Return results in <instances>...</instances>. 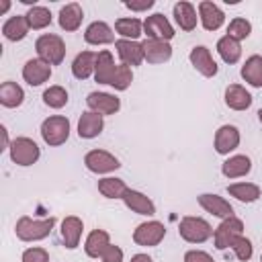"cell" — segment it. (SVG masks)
Listing matches in <instances>:
<instances>
[{
	"label": "cell",
	"mask_w": 262,
	"mask_h": 262,
	"mask_svg": "<svg viewBox=\"0 0 262 262\" xmlns=\"http://www.w3.org/2000/svg\"><path fill=\"white\" fill-rule=\"evenodd\" d=\"M131 82H133V72H131V68L129 66H125V63H119L117 66V72H115V76H113V80H111V84L108 86H113L115 90H127L129 86H131Z\"/></svg>",
	"instance_id": "obj_39"
},
{
	"label": "cell",
	"mask_w": 262,
	"mask_h": 262,
	"mask_svg": "<svg viewBox=\"0 0 262 262\" xmlns=\"http://www.w3.org/2000/svg\"><path fill=\"white\" fill-rule=\"evenodd\" d=\"M41 137L47 145L57 147L63 145L70 137V121L61 115H51L41 123Z\"/></svg>",
	"instance_id": "obj_4"
},
{
	"label": "cell",
	"mask_w": 262,
	"mask_h": 262,
	"mask_svg": "<svg viewBox=\"0 0 262 262\" xmlns=\"http://www.w3.org/2000/svg\"><path fill=\"white\" fill-rule=\"evenodd\" d=\"M166 237V227L162 221H145V223H139L133 231V242L137 246H143V248H154L158 246L162 239Z\"/></svg>",
	"instance_id": "obj_7"
},
{
	"label": "cell",
	"mask_w": 262,
	"mask_h": 262,
	"mask_svg": "<svg viewBox=\"0 0 262 262\" xmlns=\"http://www.w3.org/2000/svg\"><path fill=\"white\" fill-rule=\"evenodd\" d=\"M184 262H215L211 254L203 252V250H188L184 254Z\"/></svg>",
	"instance_id": "obj_43"
},
{
	"label": "cell",
	"mask_w": 262,
	"mask_h": 262,
	"mask_svg": "<svg viewBox=\"0 0 262 262\" xmlns=\"http://www.w3.org/2000/svg\"><path fill=\"white\" fill-rule=\"evenodd\" d=\"M217 53H219V57H221L225 63L231 66V63H237V61H239V57H242V45H239V41H235V39L223 35V37L217 41Z\"/></svg>",
	"instance_id": "obj_33"
},
{
	"label": "cell",
	"mask_w": 262,
	"mask_h": 262,
	"mask_svg": "<svg viewBox=\"0 0 262 262\" xmlns=\"http://www.w3.org/2000/svg\"><path fill=\"white\" fill-rule=\"evenodd\" d=\"M117 66L115 59H113V53L108 49H102L96 53V68H94V80L98 84H111L115 72H117Z\"/></svg>",
	"instance_id": "obj_22"
},
{
	"label": "cell",
	"mask_w": 262,
	"mask_h": 262,
	"mask_svg": "<svg viewBox=\"0 0 262 262\" xmlns=\"http://www.w3.org/2000/svg\"><path fill=\"white\" fill-rule=\"evenodd\" d=\"M239 141H242V137H239V129L235 125H221L215 131L213 145L219 156H227L229 151H233L239 145Z\"/></svg>",
	"instance_id": "obj_11"
},
{
	"label": "cell",
	"mask_w": 262,
	"mask_h": 262,
	"mask_svg": "<svg viewBox=\"0 0 262 262\" xmlns=\"http://www.w3.org/2000/svg\"><path fill=\"white\" fill-rule=\"evenodd\" d=\"M96 68V53L94 51H80L72 61V74L78 80H88Z\"/></svg>",
	"instance_id": "obj_27"
},
{
	"label": "cell",
	"mask_w": 262,
	"mask_h": 262,
	"mask_svg": "<svg viewBox=\"0 0 262 262\" xmlns=\"http://www.w3.org/2000/svg\"><path fill=\"white\" fill-rule=\"evenodd\" d=\"M199 20H201L205 31H217V29L223 27L225 14L215 2L203 0V2H199Z\"/></svg>",
	"instance_id": "obj_15"
},
{
	"label": "cell",
	"mask_w": 262,
	"mask_h": 262,
	"mask_svg": "<svg viewBox=\"0 0 262 262\" xmlns=\"http://www.w3.org/2000/svg\"><path fill=\"white\" fill-rule=\"evenodd\" d=\"M84 41L88 45H108V43H115V33H113V29H111L108 23L94 20V23H90L86 27Z\"/></svg>",
	"instance_id": "obj_18"
},
{
	"label": "cell",
	"mask_w": 262,
	"mask_h": 262,
	"mask_svg": "<svg viewBox=\"0 0 262 262\" xmlns=\"http://www.w3.org/2000/svg\"><path fill=\"white\" fill-rule=\"evenodd\" d=\"M115 31H117V35H121V39L137 41L143 33V23L135 16H123V18L115 20Z\"/></svg>",
	"instance_id": "obj_30"
},
{
	"label": "cell",
	"mask_w": 262,
	"mask_h": 262,
	"mask_svg": "<svg viewBox=\"0 0 262 262\" xmlns=\"http://www.w3.org/2000/svg\"><path fill=\"white\" fill-rule=\"evenodd\" d=\"M129 262H154V260H151V256H147V254H135V256H131Z\"/></svg>",
	"instance_id": "obj_45"
},
{
	"label": "cell",
	"mask_w": 262,
	"mask_h": 262,
	"mask_svg": "<svg viewBox=\"0 0 262 262\" xmlns=\"http://www.w3.org/2000/svg\"><path fill=\"white\" fill-rule=\"evenodd\" d=\"M84 166L90 172H94V174H108V172L119 170L121 168V162L113 154H108L104 149H90L84 156Z\"/></svg>",
	"instance_id": "obj_8"
},
{
	"label": "cell",
	"mask_w": 262,
	"mask_h": 262,
	"mask_svg": "<svg viewBox=\"0 0 262 262\" xmlns=\"http://www.w3.org/2000/svg\"><path fill=\"white\" fill-rule=\"evenodd\" d=\"M143 55L147 63H164L172 57V47L168 41H160V39H145L143 43Z\"/></svg>",
	"instance_id": "obj_21"
},
{
	"label": "cell",
	"mask_w": 262,
	"mask_h": 262,
	"mask_svg": "<svg viewBox=\"0 0 262 262\" xmlns=\"http://www.w3.org/2000/svg\"><path fill=\"white\" fill-rule=\"evenodd\" d=\"M53 225H55V217L33 219L29 215H23L14 225V233L20 242H39L51 233Z\"/></svg>",
	"instance_id": "obj_1"
},
{
	"label": "cell",
	"mask_w": 262,
	"mask_h": 262,
	"mask_svg": "<svg viewBox=\"0 0 262 262\" xmlns=\"http://www.w3.org/2000/svg\"><path fill=\"white\" fill-rule=\"evenodd\" d=\"M25 100V90L16 82H2L0 86V104L6 108H16Z\"/></svg>",
	"instance_id": "obj_31"
},
{
	"label": "cell",
	"mask_w": 262,
	"mask_h": 262,
	"mask_svg": "<svg viewBox=\"0 0 262 262\" xmlns=\"http://www.w3.org/2000/svg\"><path fill=\"white\" fill-rule=\"evenodd\" d=\"M25 18L29 23V29H33V31H41V29L51 25V12L45 6H35L33 4L29 8V12L25 14Z\"/></svg>",
	"instance_id": "obj_36"
},
{
	"label": "cell",
	"mask_w": 262,
	"mask_h": 262,
	"mask_svg": "<svg viewBox=\"0 0 262 262\" xmlns=\"http://www.w3.org/2000/svg\"><path fill=\"white\" fill-rule=\"evenodd\" d=\"M8 154L16 166H33L39 160L41 149L31 137H14L8 147Z\"/></svg>",
	"instance_id": "obj_5"
},
{
	"label": "cell",
	"mask_w": 262,
	"mask_h": 262,
	"mask_svg": "<svg viewBox=\"0 0 262 262\" xmlns=\"http://www.w3.org/2000/svg\"><path fill=\"white\" fill-rule=\"evenodd\" d=\"M29 33V23L25 18V14H16V16H10L4 25H2V35L8 39V41H23Z\"/></svg>",
	"instance_id": "obj_29"
},
{
	"label": "cell",
	"mask_w": 262,
	"mask_h": 262,
	"mask_svg": "<svg viewBox=\"0 0 262 262\" xmlns=\"http://www.w3.org/2000/svg\"><path fill=\"white\" fill-rule=\"evenodd\" d=\"M260 262H262V256H260Z\"/></svg>",
	"instance_id": "obj_48"
},
{
	"label": "cell",
	"mask_w": 262,
	"mask_h": 262,
	"mask_svg": "<svg viewBox=\"0 0 262 262\" xmlns=\"http://www.w3.org/2000/svg\"><path fill=\"white\" fill-rule=\"evenodd\" d=\"M258 121H260V123H262V108H260V111H258Z\"/></svg>",
	"instance_id": "obj_47"
},
{
	"label": "cell",
	"mask_w": 262,
	"mask_h": 262,
	"mask_svg": "<svg viewBox=\"0 0 262 262\" xmlns=\"http://www.w3.org/2000/svg\"><path fill=\"white\" fill-rule=\"evenodd\" d=\"M115 49L117 55L121 59V63L133 68V66H141V61L145 59L143 55V45L139 41H129V39H117L115 41Z\"/></svg>",
	"instance_id": "obj_12"
},
{
	"label": "cell",
	"mask_w": 262,
	"mask_h": 262,
	"mask_svg": "<svg viewBox=\"0 0 262 262\" xmlns=\"http://www.w3.org/2000/svg\"><path fill=\"white\" fill-rule=\"evenodd\" d=\"M252 94L242 84H229L225 88V104L231 111H248L252 106Z\"/></svg>",
	"instance_id": "obj_25"
},
{
	"label": "cell",
	"mask_w": 262,
	"mask_h": 262,
	"mask_svg": "<svg viewBox=\"0 0 262 262\" xmlns=\"http://www.w3.org/2000/svg\"><path fill=\"white\" fill-rule=\"evenodd\" d=\"M123 203H125L127 209H131V211L137 213V215H147V217L156 215V205H154V201H151L147 194L139 192V190L129 188V190L125 192V196H123Z\"/></svg>",
	"instance_id": "obj_20"
},
{
	"label": "cell",
	"mask_w": 262,
	"mask_h": 262,
	"mask_svg": "<svg viewBox=\"0 0 262 262\" xmlns=\"http://www.w3.org/2000/svg\"><path fill=\"white\" fill-rule=\"evenodd\" d=\"M104 129V117L94 113V111H86L80 115L78 119V135L82 139H94L102 133Z\"/></svg>",
	"instance_id": "obj_17"
},
{
	"label": "cell",
	"mask_w": 262,
	"mask_h": 262,
	"mask_svg": "<svg viewBox=\"0 0 262 262\" xmlns=\"http://www.w3.org/2000/svg\"><path fill=\"white\" fill-rule=\"evenodd\" d=\"M82 18H84V10H82V6H80L78 2H70V4L61 6L59 16H57L59 27H61L63 31H68V33L78 31L80 25H82Z\"/></svg>",
	"instance_id": "obj_24"
},
{
	"label": "cell",
	"mask_w": 262,
	"mask_h": 262,
	"mask_svg": "<svg viewBox=\"0 0 262 262\" xmlns=\"http://www.w3.org/2000/svg\"><path fill=\"white\" fill-rule=\"evenodd\" d=\"M227 192L242 201V203H254L260 199V186L254 184V182H235V184H229L227 186Z\"/></svg>",
	"instance_id": "obj_34"
},
{
	"label": "cell",
	"mask_w": 262,
	"mask_h": 262,
	"mask_svg": "<svg viewBox=\"0 0 262 262\" xmlns=\"http://www.w3.org/2000/svg\"><path fill=\"white\" fill-rule=\"evenodd\" d=\"M0 131H2V141H4V143H2V147H0V149H8V147H10V143H12V141H8V133H6V127H4V125H2V127H0Z\"/></svg>",
	"instance_id": "obj_46"
},
{
	"label": "cell",
	"mask_w": 262,
	"mask_h": 262,
	"mask_svg": "<svg viewBox=\"0 0 262 262\" xmlns=\"http://www.w3.org/2000/svg\"><path fill=\"white\" fill-rule=\"evenodd\" d=\"M127 190L129 188H127L125 180H121V178L106 176V178H100L98 180V192L102 196H106V199H121L123 201V196H125Z\"/></svg>",
	"instance_id": "obj_35"
},
{
	"label": "cell",
	"mask_w": 262,
	"mask_h": 262,
	"mask_svg": "<svg viewBox=\"0 0 262 262\" xmlns=\"http://www.w3.org/2000/svg\"><path fill=\"white\" fill-rule=\"evenodd\" d=\"M100 260L102 262H123V250L119 246H115V244H108L106 250L102 252Z\"/></svg>",
	"instance_id": "obj_42"
},
{
	"label": "cell",
	"mask_w": 262,
	"mask_h": 262,
	"mask_svg": "<svg viewBox=\"0 0 262 262\" xmlns=\"http://www.w3.org/2000/svg\"><path fill=\"white\" fill-rule=\"evenodd\" d=\"M108 244H111L108 231H104V229H94V231L88 233V237H86V242H84V252H86V256H90V258H100Z\"/></svg>",
	"instance_id": "obj_28"
},
{
	"label": "cell",
	"mask_w": 262,
	"mask_h": 262,
	"mask_svg": "<svg viewBox=\"0 0 262 262\" xmlns=\"http://www.w3.org/2000/svg\"><path fill=\"white\" fill-rule=\"evenodd\" d=\"M188 59H190V63H192V68L201 74V76H205V78H213V76H217V61L213 59V55H211V51L205 47V45H196V47H192L190 49V53H188Z\"/></svg>",
	"instance_id": "obj_10"
},
{
	"label": "cell",
	"mask_w": 262,
	"mask_h": 262,
	"mask_svg": "<svg viewBox=\"0 0 262 262\" xmlns=\"http://www.w3.org/2000/svg\"><path fill=\"white\" fill-rule=\"evenodd\" d=\"M213 231L215 229L211 227V223L207 219L194 217V215H186L178 223V233L188 244H203L213 235Z\"/></svg>",
	"instance_id": "obj_3"
},
{
	"label": "cell",
	"mask_w": 262,
	"mask_h": 262,
	"mask_svg": "<svg viewBox=\"0 0 262 262\" xmlns=\"http://www.w3.org/2000/svg\"><path fill=\"white\" fill-rule=\"evenodd\" d=\"M172 12H174V20H176V25H178L182 31L190 33V31L196 29V20H199V16H196V10H194V6H192L190 2H186V0L176 2L174 8H172Z\"/></svg>",
	"instance_id": "obj_23"
},
{
	"label": "cell",
	"mask_w": 262,
	"mask_h": 262,
	"mask_svg": "<svg viewBox=\"0 0 262 262\" xmlns=\"http://www.w3.org/2000/svg\"><path fill=\"white\" fill-rule=\"evenodd\" d=\"M252 170V160L244 154H235L231 158H227L223 164H221V172L225 178H242V176H248Z\"/></svg>",
	"instance_id": "obj_26"
},
{
	"label": "cell",
	"mask_w": 262,
	"mask_h": 262,
	"mask_svg": "<svg viewBox=\"0 0 262 262\" xmlns=\"http://www.w3.org/2000/svg\"><path fill=\"white\" fill-rule=\"evenodd\" d=\"M86 104H88L90 111H94L102 117L104 115H115L121 108V100L115 94H108V92H90L86 96Z\"/></svg>",
	"instance_id": "obj_14"
},
{
	"label": "cell",
	"mask_w": 262,
	"mask_h": 262,
	"mask_svg": "<svg viewBox=\"0 0 262 262\" xmlns=\"http://www.w3.org/2000/svg\"><path fill=\"white\" fill-rule=\"evenodd\" d=\"M68 90L63 86H49L45 92H43V102L49 106V108H61L68 104Z\"/></svg>",
	"instance_id": "obj_37"
},
{
	"label": "cell",
	"mask_w": 262,
	"mask_h": 262,
	"mask_svg": "<svg viewBox=\"0 0 262 262\" xmlns=\"http://www.w3.org/2000/svg\"><path fill=\"white\" fill-rule=\"evenodd\" d=\"M231 250H233L235 258L242 260V262H248V260L254 256V246H252V242H250L246 235H239V237L231 244Z\"/></svg>",
	"instance_id": "obj_40"
},
{
	"label": "cell",
	"mask_w": 262,
	"mask_h": 262,
	"mask_svg": "<svg viewBox=\"0 0 262 262\" xmlns=\"http://www.w3.org/2000/svg\"><path fill=\"white\" fill-rule=\"evenodd\" d=\"M199 205L211 213L213 217H219V219H227V217H233V207L229 205V201H225L223 196L219 194H211V192H203L196 196Z\"/></svg>",
	"instance_id": "obj_16"
},
{
	"label": "cell",
	"mask_w": 262,
	"mask_h": 262,
	"mask_svg": "<svg viewBox=\"0 0 262 262\" xmlns=\"http://www.w3.org/2000/svg\"><path fill=\"white\" fill-rule=\"evenodd\" d=\"M49 78H51V66L45 63V61L39 59V57H33V59H29V61L23 66V80H25L29 86H41V84H45Z\"/></svg>",
	"instance_id": "obj_13"
},
{
	"label": "cell",
	"mask_w": 262,
	"mask_h": 262,
	"mask_svg": "<svg viewBox=\"0 0 262 262\" xmlns=\"http://www.w3.org/2000/svg\"><path fill=\"white\" fill-rule=\"evenodd\" d=\"M20 262H49V252L45 248H27L20 256Z\"/></svg>",
	"instance_id": "obj_41"
},
{
	"label": "cell",
	"mask_w": 262,
	"mask_h": 262,
	"mask_svg": "<svg viewBox=\"0 0 262 262\" xmlns=\"http://www.w3.org/2000/svg\"><path fill=\"white\" fill-rule=\"evenodd\" d=\"M35 51L37 57L43 59L49 66H59L66 57V43L59 35L55 33H45L41 37H37L35 41Z\"/></svg>",
	"instance_id": "obj_2"
},
{
	"label": "cell",
	"mask_w": 262,
	"mask_h": 262,
	"mask_svg": "<svg viewBox=\"0 0 262 262\" xmlns=\"http://www.w3.org/2000/svg\"><path fill=\"white\" fill-rule=\"evenodd\" d=\"M252 33V23L248 18H242V16H235L229 25H227V37L235 39V41H244L248 39Z\"/></svg>",
	"instance_id": "obj_38"
},
{
	"label": "cell",
	"mask_w": 262,
	"mask_h": 262,
	"mask_svg": "<svg viewBox=\"0 0 262 262\" xmlns=\"http://www.w3.org/2000/svg\"><path fill=\"white\" fill-rule=\"evenodd\" d=\"M125 6L129 10H135V12H141V10H149L154 6V0H141V2H125Z\"/></svg>",
	"instance_id": "obj_44"
},
{
	"label": "cell",
	"mask_w": 262,
	"mask_h": 262,
	"mask_svg": "<svg viewBox=\"0 0 262 262\" xmlns=\"http://www.w3.org/2000/svg\"><path fill=\"white\" fill-rule=\"evenodd\" d=\"M143 33L147 35V39H160V41H168V43L176 35L174 27L162 12H156L143 20Z\"/></svg>",
	"instance_id": "obj_9"
},
{
	"label": "cell",
	"mask_w": 262,
	"mask_h": 262,
	"mask_svg": "<svg viewBox=\"0 0 262 262\" xmlns=\"http://www.w3.org/2000/svg\"><path fill=\"white\" fill-rule=\"evenodd\" d=\"M82 229H84V223H82V219L76 217V215H70V217H66V219L61 221L59 233H61V242H63V246H66L68 250H76V248L80 246Z\"/></svg>",
	"instance_id": "obj_19"
},
{
	"label": "cell",
	"mask_w": 262,
	"mask_h": 262,
	"mask_svg": "<svg viewBox=\"0 0 262 262\" xmlns=\"http://www.w3.org/2000/svg\"><path fill=\"white\" fill-rule=\"evenodd\" d=\"M239 235H244V221L239 219V217H227V219H223L217 227H215V231H213V242H215V248L217 250H227V248H231V244L239 237Z\"/></svg>",
	"instance_id": "obj_6"
},
{
	"label": "cell",
	"mask_w": 262,
	"mask_h": 262,
	"mask_svg": "<svg viewBox=\"0 0 262 262\" xmlns=\"http://www.w3.org/2000/svg\"><path fill=\"white\" fill-rule=\"evenodd\" d=\"M242 78L250 86L262 88V55H250L246 59V63L242 66Z\"/></svg>",
	"instance_id": "obj_32"
}]
</instances>
